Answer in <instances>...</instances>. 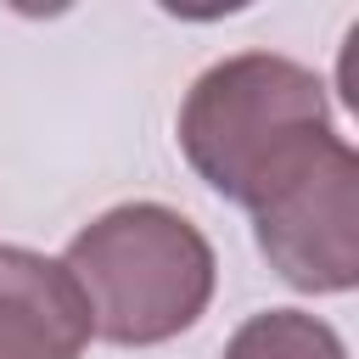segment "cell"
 I'll list each match as a JSON object with an SVG mask.
<instances>
[{"label": "cell", "mask_w": 359, "mask_h": 359, "mask_svg": "<svg viewBox=\"0 0 359 359\" xmlns=\"http://www.w3.org/2000/svg\"><path fill=\"white\" fill-rule=\"evenodd\" d=\"M331 129V95L320 73L275 50L213 62L180 101L185 163L236 208H252Z\"/></svg>", "instance_id": "1"}, {"label": "cell", "mask_w": 359, "mask_h": 359, "mask_svg": "<svg viewBox=\"0 0 359 359\" xmlns=\"http://www.w3.org/2000/svg\"><path fill=\"white\" fill-rule=\"evenodd\" d=\"M67 275L90 303V331L118 348H157L213 303L208 236L163 202H118L67 241Z\"/></svg>", "instance_id": "2"}, {"label": "cell", "mask_w": 359, "mask_h": 359, "mask_svg": "<svg viewBox=\"0 0 359 359\" xmlns=\"http://www.w3.org/2000/svg\"><path fill=\"white\" fill-rule=\"evenodd\" d=\"M252 236L269 269L314 297L359 286V151L320 135L252 208Z\"/></svg>", "instance_id": "3"}, {"label": "cell", "mask_w": 359, "mask_h": 359, "mask_svg": "<svg viewBox=\"0 0 359 359\" xmlns=\"http://www.w3.org/2000/svg\"><path fill=\"white\" fill-rule=\"evenodd\" d=\"M90 303L62 258L0 247V359H84Z\"/></svg>", "instance_id": "4"}, {"label": "cell", "mask_w": 359, "mask_h": 359, "mask_svg": "<svg viewBox=\"0 0 359 359\" xmlns=\"http://www.w3.org/2000/svg\"><path fill=\"white\" fill-rule=\"evenodd\" d=\"M219 359H348V342L303 309H264L224 342Z\"/></svg>", "instance_id": "5"}]
</instances>
